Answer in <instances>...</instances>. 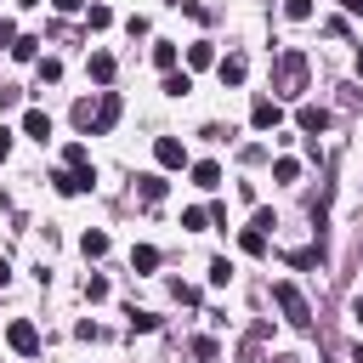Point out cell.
Wrapping results in <instances>:
<instances>
[{
	"label": "cell",
	"instance_id": "1",
	"mask_svg": "<svg viewBox=\"0 0 363 363\" xmlns=\"http://www.w3.org/2000/svg\"><path fill=\"white\" fill-rule=\"evenodd\" d=\"M306 74H312V62H306V51H278V68H272V91L295 102V96L306 91Z\"/></svg>",
	"mask_w": 363,
	"mask_h": 363
},
{
	"label": "cell",
	"instance_id": "2",
	"mask_svg": "<svg viewBox=\"0 0 363 363\" xmlns=\"http://www.w3.org/2000/svg\"><path fill=\"white\" fill-rule=\"evenodd\" d=\"M272 301H278V312L295 323V329H306L312 323V306H306V295H301V284H289V278H278L272 284Z\"/></svg>",
	"mask_w": 363,
	"mask_h": 363
},
{
	"label": "cell",
	"instance_id": "3",
	"mask_svg": "<svg viewBox=\"0 0 363 363\" xmlns=\"http://www.w3.org/2000/svg\"><path fill=\"white\" fill-rule=\"evenodd\" d=\"M6 346H11L17 357H34V352H40V329H34L28 318H11V323H6Z\"/></svg>",
	"mask_w": 363,
	"mask_h": 363
},
{
	"label": "cell",
	"instance_id": "4",
	"mask_svg": "<svg viewBox=\"0 0 363 363\" xmlns=\"http://www.w3.org/2000/svg\"><path fill=\"white\" fill-rule=\"evenodd\" d=\"M278 119H284L278 96H255V102H250V125H255V130H278Z\"/></svg>",
	"mask_w": 363,
	"mask_h": 363
},
{
	"label": "cell",
	"instance_id": "5",
	"mask_svg": "<svg viewBox=\"0 0 363 363\" xmlns=\"http://www.w3.org/2000/svg\"><path fill=\"white\" fill-rule=\"evenodd\" d=\"M96 187V170H57V193L74 199V193H91Z\"/></svg>",
	"mask_w": 363,
	"mask_h": 363
},
{
	"label": "cell",
	"instance_id": "6",
	"mask_svg": "<svg viewBox=\"0 0 363 363\" xmlns=\"http://www.w3.org/2000/svg\"><path fill=\"white\" fill-rule=\"evenodd\" d=\"M295 125H301L306 136H318V130H329V108H318V102H301V108H295Z\"/></svg>",
	"mask_w": 363,
	"mask_h": 363
},
{
	"label": "cell",
	"instance_id": "7",
	"mask_svg": "<svg viewBox=\"0 0 363 363\" xmlns=\"http://www.w3.org/2000/svg\"><path fill=\"white\" fill-rule=\"evenodd\" d=\"M153 159H159L164 170H182V164H187V147H182L176 136H159V142H153Z\"/></svg>",
	"mask_w": 363,
	"mask_h": 363
},
{
	"label": "cell",
	"instance_id": "8",
	"mask_svg": "<svg viewBox=\"0 0 363 363\" xmlns=\"http://www.w3.org/2000/svg\"><path fill=\"white\" fill-rule=\"evenodd\" d=\"M119 108H125V102H119L113 91H102V96H96V130H113V125H119Z\"/></svg>",
	"mask_w": 363,
	"mask_h": 363
},
{
	"label": "cell",
	"instance_id": "9",
	"mask_svg": "<svg viewBox=\"0 0 363 363\" xmlns=\"http://www.w3.org/2000/svg\"><path fill=\"white\" fill-rule=\"evenodd\" d=\"M23 136L45 142V136H51V113H45V108H28V113H23Z\"/></svg>",
	"mask_w": 363,
	"mask_h": 363
},
{
	"label": "cell",
	"instance_id": "10",
	"mask_svg": "<svg viewBox=\"0 0 363 363\" xmlns=\"http://www.w3.org/2000/svg\"><path fill=\"white\" fill-rule=\"evenodd\" d=\"M216 68H221V85H244V74H250V62H244L238 51H233V57H221Z\"/></svg>",
	"mask_w": 363,
	"mask_h": 363
},
{
	"label": "cell",
	"instance_id": "11",
	"mask_svg": "<svg viewBox=\"0 0 363 363\" xmlns=\"http://www.w3.org/2000/svg\"><path fill=\"white\" fill-rule=\"evenodd\" d=\"M193 187H204V193L221 187V164H216V159H199V164H193Z\"/></svg>",
	"mask_w": 363,
	"mask_h": 363
},
{
	"label": "cell",
	"instance_id": "12",
	"mask_svg": "<svg viewBox=\"0 0 363 363\" xmlns=\"http://www.w3.org/2000/svg\"><path fill=\"white\" fill-rule=\"evenodd\" d=\"M85 74H91L96 85H108V79H113V57H108V51H91V62H85Z\"/></svg>",
	"mask_w": 363,
	"mask_h": 363
},
{
	"label": "cell",
	"instance_id": "13",
	"mask_svg": "<svg viewBox=\"0 0 363 363\" xmlns=\"http://www.w3.org/2000/svg\"><path fill=\"white\" fill-rule=\"evenodd\" d=\"M79 250H85V261H102V255H108V233H96V227L79 233Z\"/></svg>",
	"mask_w": 363,
	"mask_h": 363
},
{
	"label": "cell",
	"instance_id": "14",
	"mask_svg": "<svg viewBox=\"0 0 363 363\" xmlns=\"http://www.w3.org/2000/svg\"><path fill=\"white\" fill-rule=\"evenodd\" d=\"M210 62H216V45L210 40H193L187 45V68H210Z\"/></svg>",
	"mask_w": 363,
	"mask_h": 363
},
{
	"label": "cell",
	"instance_id": "15",
	"mask_svg": "<svg viewBox=\"0 0 363 363\" xmlns=\"http://www.w3.org/2000/svg\"><path fill=\"white\" fill-rule=\"evenodd\" d=\"M62 164H68V170H91V147H85V142L62 147Z\"/></svg>",
	"mask_w": 363,
	"mask_h": 363
},
{
	"label": "cell",
	"instance_id": "16",
	"mask_svg": "<svg viewBox=\"0 0 363 363\" xmlns=\"http://www.w3.org/2000/svg\"><path fill=\"white\" fill-rule=\"evenodd\" d=\"M136 193H142L147 204H159V199H164V176H136Z\"/></svg>",
	"mask_w": 363,
	"mask_h": 363
},
{
	"label": "cell",
	"instance_id": "17",
	"mask_svg": "<svg viewBox=\"0 0 363 363\" xmlns=\"http://www.w3.org/2000/svg\"><path fill=\"white\" fill-rule=\"evenodd\" d=\"M130 267H136V272H153V267H159V250H153V244H136V250H130Z\"/></svg>",
	"mask_w": 363,
	"mask_h": 363
},
{
	"label": "cell",
	"instance_id": "18",
	"mask_svg": "<svg viewBox=\"0 0 363 363\" xmlns=\"http://www.w3.org/2000/svg\"><path fill=\"white\" fill-rule=\"evenodd\" d=\"M74 125H79V130H96V108H91V96L74 102Z\"/></svg>",
	"mask_w": 363,
	"mask_h": 363
},
{
	"label": "cell",
	"instance_id": "19",
	"mask_svg": "<svg viewBox=\"0 0 363 363\" xmlns=\"http://www.w3.org/2000/svg\"><path fill=\"white\" fill-rule=\"evenodd\" d=\"M272 182H301V159H272Z\"/></svg>",
	"mask_w": 363,
	"mask_h": 363
},
{
	"label": "cell",
	"instance_id": "20",
	"mask_svg": "<svg viewBox=\"0 0 363 363\" xmlns=\"http://www.w3.org/2000/svg\"><path fill=\"white\" fill-rule=\"evenodd\" d=\"M238 250H244V255H261V250H267V233L244 227V233H238Z\"/></svg>",
	"mask_w": 363,
	"mask_h": 363
},
{
	"label": "cell",
	"instance_id": "21",
	"mask_svg": "<svg viewBox=\"0 0 363 363\" xmlns=\"http://www.w3.org/2000/svg\"><path fill=\"white\" fill-rule=\"evenodd\" d=\"M210 284H216V289H227V284H233V261H227V255H216V261H210Z\"/></svg>",
	"mask_w": 363,
	"mask_h": 363
},
{
	"label": "cell",
	"instance_id": "22",
	"mask_svg": "<svg viewBox=\"0 0 363 363\" xmlns=\"http://www.w3.org/2000/svg\"><path fill=\"white\" fill-rule=\"evenodd\" d=\"M34 51H40V40H34V34H17V45H11V57H17V62H34Z\"/></svg>",
	"mask_w": 363,
	"mask_h": 363
},
{
	"label": "cell",
	"instance_id": "23",
	"mask_svg": "<svg viewBox=\"0 0 363 363\" xmlns=\"http://www.w3.org/2000/svg\"><path fill=\"white\" fill-rule=\"evenodd\" d=\"M153 62H159L164 74H176V45H170V40H159V45H153Z\"/></svg>",
	"mask_w": 363,
	"mask_h": 363
},
{
	"label": "cell",
	"instance_id": "24",
	"mask_svg": "<svg viewBox=\"0 0 363 363\" xmlns=\"http://www.w3.org/2000/svg\"><path fill=\"white\" fill-rule=\"evenodd\" d=\"M159 91H164V96H187V91H193V79H187V74H164V85H159Z\"/></svg>",
	"mask_w": 363,
	"mask_h": 363
},
{
	"label": "cell",
	"instance_id": "25",
	"mask_svg": "<svg viewBox=\"0 0 363 363\" xmlns=\"http://www.w3.org/2000/svg\"><path fill=\"white\" fill-rule=\"evenodd\" d=\"M284 17L289 23H312V0H284Z\"/></svg>",
	"mask_w": 363,
	"mask_h": 363
},
{
	"label": "cell",
	"instance_id": "26",
	"mask_svg": "<svg viewBox=\"0 0 363 363\" xmlns=\"http://www.w3.org/2000/svg\"><path fill=\"white\" fill-rule=\"evenodd\" d=\"M193 357H204V363H216V357H221V346H216L210 335H199V340H193Z\"/></svg>",
	"mask_w": 363,
	"mask_h": 363
},
{
	"label": "cell",
	"instance_id": "27",
	"mask_svg": "<svg viewBox=\"0 0 363 363\" xmlns=\"http://www.w3.org/2000/svg\"><path fill=\"white\" fill-rule=\"evenodd\" d=\"M57 79H62V62L45 57V62H40V85H57Z\"/></svg>",
	"mask_w": 363,
	"mask_h": 363
},
{
	"label": "cell",
	"instance_id": "28",
	"mask_svg": "<svg viewBox=\"0 0 363 363\" xmlns=\"http://www.w3.org/2000/svg\"><path fill=\"white\" fill-rule=\"evenodd\" d=\"M85 295H91V301H108V278L91 272V278H85Z\"/></svg>",
	"mask_w": 363,
	"mask_h": 363
},
{
	"label": "cell",
	"instance_id": "29",
	"mask_svg": "<svg viewBox=\"0 0 363 363\" xmlns=\"http://www.w3.org/2000/svg\"><path fill=\"white\" fill-rule=\"evenodd\" d=\"M130 329H136V335H153L159 318H153V312H130Z\"/></svg>",
	"mask_w": 363,
	"mask_h": 363
},
{
	"label": "cell",
	"instance_id": "30",
	"mask_svg": "<svg viewBox=\"0 0 363 363\" xmlns=\"http://www.w3.org/2000/svg\"><path fill=\"white\" fill-rule=\"evenodd\" d=\"M204 221H210V210H199V204H193V210H182V227H193V233H199Z\"/></svg>",
	"mask_w": 363,
	"mask_h": 363
},
{
	"label": "cell",
	"instance_id": "31",
	"mask_svg": "<svg viewBox=\"0 0 363 363\" xmlns=\"http://www.w3.org/2000/svg\"><path fill=\"white\" fill-rule=\"evenodd\" d=\"M250 227H255V233H272V227H278V216H272V210H255V221H250Z\"/></svg>",
	"mask_w": 363,
	"mask_h": 363
},
{
	"label": "cell",
	"instance_id": "32",
	"mask_svg": "<svg viewBox=\"0 0 363 363\" xmlns=\"http://www.w3.org/2000/svg\"><path fill=\"white\" fill-rule=\"evenodd\" d=\"M6 153H11V130L0 125V159H6Z\"/></svg>",
	"mask_w": 363,
	"mask_h": 363
},
{
	"label": "cell",
	"instance_id": "33",
	"mask_svg": "<svg viewBox=\"0 0 363 363\" xmlns=\"http://www.w3.org/2000/svg\"><path fill=\"white\" fill-rule=\"evenodd\" d=\"M51 6H57V11H79L85 0H51Z\"/></svg>",
	"mask_w": 363,
	"mask_h": 363
},
{
	"label": "cell",
	"instance_id": "34",
	"mask_svg": "<svg viewBox=\"0 0 363 363\" xmlns=\"http://www.w3.org/2000/svg\"><path fill=\"white\" fill-rule=\"evenodd\" d=\"M340 6H346V11H352V17H363V0H340Z\"/></svg>",
	"mask_w": 363,
	"mask_h": 363
},
{
	"label": "cell",
	"instance_id": "35",
	"mask_svg": "<svg viewBox=\"0 0 363 363\" xmlns=\"http://www.w3.org/2000/svg\"><path fill=\"white\" fill-rule=\"evenodd\" d=\"M6 284H11V267H6V261H0V289H6Z\"/></svg>",
	"mask_w": 363,
	"mask_h": 363
},
{
	"label": "cell",
	"instance_id": "36",
	"mask_svg": "<svg viewBox=\"0 0 363 363\" xmlns=\"http://www.w3.org/2000/svg\"><path fill=\"white\" fill-rule=\"evenodd\" d=\"M352 312H357V318H363V289H357V301H352Z\"/></svg>",
	"mask_w": 363,
	"mask_h": 363
},
{
	"label": "cell",
	"instance_id": "37",
	"mask_svg": "<svg viewBox=\"0 0 363 363\" xmlns=\"http://www.w3.org/2000/svg\"><path fill=\"white\" fill-rule=\"evenodd\" d=\"M352 363H363V346H352Z\"/></svg>",
	"mask_w": 363,
	"mask_h": 363
},
{
	"label": "cell",
	"instance_id": "38",
	"mask_svg": "<svg viewBox=\"0 0 363 363\" xmlns=\"http://www.w3.org/2000/svg\"><path fill=\"white\" fill-rule=\"evenodd\" d=\"M357 74H363V51H357Z\"/></svg>",
	"mask_w": 363,
	"mask_h": 363
},
{
	"label": "cell",
	"instance_id": "39",
	"mask_svg": "<svg viewBox=\"0 0 363 363\" xmlns=\"http://www.w3.org/2000/svg\"><path fill=\"white\" fill-rule=\"evenodd\" d=\"M17 6H40V0H17Z\"/></svg>",
	"mask_w": 363,
	"mask_h": 363
}]
</instances>
